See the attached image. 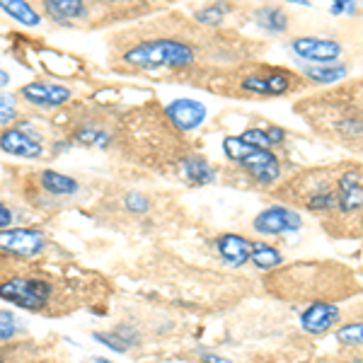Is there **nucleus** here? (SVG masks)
<instances>
[{"label": "nucleus", "mask_w": 363, "mask_h": 363, "mask_svg": "<svg viewBox=\"0 0 363 363\" xmlns=\"http://www.w3.org/2000/svg\"><path fill=\"white\" fill-rule=\"evenodd\" d=\"M44 8H46V13H49L58 22L68 20V17L78 20V17L87 15V8H85L83 3H80V0H49Z\"/></svg>", "instance_id": "18"}, {"label": "nucleus", "mask_w": 363, "mask_h": 363, "mask_svg": "<svg viewBox=\"0 0 363 363\" xmlns=\"http://www.w3.org/2000/svg\"><path fill=\"white\" fill-rule=\"evenodd\" d=\"M17 116V99L15 95H0V124H10Z\"/></svg>", "instance_id": "23"}, {"label": "nucleus", "mask_w": 363, "mask_h": 363, "mask_svg": "<svg viewBox=\"0 0 363 363\" xmlns=\"http://www.w3.org/2000/svg\"><path fill=\"white\" fill-rule=\"evenodd\" d=\"M303 220L296 211L286 208V206H272L267 211H262L255 218V228L259 235H281V233H296L301 230Z\"/></svg>", "instance_id": "6"}, {"label": "nucleus", "mask_w": 363, "mask_h": 363, "mask_svg": "<svg viewBox=\"0 0 363 363\" xmlns=\"http://www.w3.org/2000/svg\"><path fill=\"white\" fill-rule=\"evenodd\" d=\"M46 247V235L37 228H5L0 230V252L17 259H32Z\"/></svg>", "instance_id": "4"}, {"label": "nucleus", "mask_w": 363, "mask_h": 363, "mask_svg": "<svg viewBox=\"0 0 363 363\" xmlns=\"http://www.w3.org/2000/svg\"><path fill=\"white\" fill-rule=\"evenodd\" d=\"M194 49L186 42H177V39H148V42L131 46L124 54V61L136 68H186L194 63Z\"/></svg>", "instance_id": "1"}, {"label": "nucleus", "mask_w": 363, "mask_h": 363, "mask_svg": "<svg viewBox=\"0 0 363 363\" xmlns=\"http://www.w3.org/2000/svg\"><path fill=\"white\" fill-rule=\"evenodd\" d=\"M339 315L342 313H339L337 306L318 301L310 308H306V313L301 315V325L310 335H325V332H330L339 322Z\"/></svg>", "instance_id": "11"}, {"label": "nucleus", "mask_w": 363, "mask_h": 363, "mask_svg": "<svg viewBox=\"0 0 363 363\" xmlns=\"http://www.w3.org/2000/svg\"><path fill=\"white\" fill-rule=\"evenodd\" d=\"M335 191H337V208L342 213H359L361 201H363V191H361V169H349L342 177L335 182Z\"/></svg>", "instance_id": "7"}, {"label": "nucleus", "mask_w": 363, "mask_h": 363, "mask_svg": "<svg viewBox=\"0 0 363 363\" xmlns=\"http://www.w3.org/2000/svg\"><path fill=\"white\" fill-rule=\"evenodd\" d=\"M267 138L272 140V143H281V140H284V128L272 126V128L267 131Z\"/></svg>", "instance_id": "30"}, {"label": "nucleus", "mask_w": 363, "mask_h": 363, "mask_svg": "<svg viewBox=\"0 0 363 363\" xmlns=\"http://www.w3.org/2000/svg\"><path fill=\"white\" fill-rule=\"evenodd\" d=\"M223 8H218V5H211V8H203L196 13V20L203 22V25H218L220 20H223Z\"/></svg>", "instance_id": "25"}, {"label": "nucleus", "mask_w": 363, "mask_h": 363, "mask_svg": "<svg viewBox=\"0 0 363 363\" xmlns=\"http://www.w3.org/2000/svg\"><path fill=\"white\" fill-rule=\"evenodd\" d=\"M0 206H3V203H0Z\"/></svg>", "instance_id": "35"}, {"label": "nucleus", "mask_w": 363, "mask_h": 363, "mask_svg": "<svg viewBox=\"0 0 363 363\" xmlns=\"http://www.w3.org/2000/svg\"><path fill=\"white\" fill-rule=\"evenodd\" d=\"M167 119L172 121L179 131H191V128L201 126L206 119V107L196 99H174L172 104H167Z\"/></svg>", "instance_id": "9"}, {"label": "nucleus", "mask_w": 363, "mask_h": 363, "mask_svg": "<svg viewBox=\"0 0 363 363\" xmlns=\"http://www.w3.org/2000/svg\"><path fill=\"white\" fill-rule=\"evenodd\" d=\"M218 252H220V259L228 262L230 267H242L245 262H250L252 255V242L245 240L242 235H220L218 238Z\"/></svg>", "instance_id": "13"}, {"label": "nucleus", "mask_w": 363, "mask_h": 363, "mask_svg": "<svg viewBox=\"0 0 363 363\" xmlns=\"http://www.w3.org/2000/svg\"><path fill=\"white\" fill-rule=\"evenodd\" d=\"M39 182H42V186L46 191H51V194H56V196H70L78 191V182L73 177H68V174L56 172V169H44V172L39 174Z\"/></svg>", "instance_id": "15"}, {"label": "nucleus", "mask_w": 363, "mask_h": 363, "mask_svg": "<svg viewBox=\"0 0 363 363\" xmlns=\"http://www.w3.org/2000/svg\"><path fill=\"white\" fill-rule=\"evenodd\" d=\"M0 150L17 157H25V160H37L44 148L39 143V136L32 131V126L20 124L13 128H5L0 133Z\"/></svg>", "instance_id": "5"}, {"label": "nucleus", "mask_w": 363, "mask_h": 363, "mask_svg": "<svg viewBox=\"0 0 363 363\" xmlns=\"http://www.w3.org/2000/svg\"><path fill=\"white\" fill-rule=\"evenodd\" d=\"M182 174L194 184H208V182L216 179V169L201 155H186L182 160Z\"/></svg>", "instance_id": "14"}, {"label": "nucleus", "mask_w": 363, "mask_h": 363, "mask_svg": "<svg viewBox=\"0 0 363 363\" xmlns=\"http://www.w3.org/2000/svg\"><path fill=\"white\" fill-rule=\"evenodd\" d=\"M92 337H95L97 342L107 344V347L112 349V351H126L128 347H131V344H128L126 339H121V335H119V337H114V335H104V332H95Z\"/></svg>", "instance_id": "27"}, {"label": "nucleus", "mask_w": 363, "mask_h": 363, "mask_svg": "<svg viewBox=\"0 0 363 363\" xmlns=\"http://www.w3.org/2000/svg\"><path fill=\"white\" fill-rule=\"evenodd\" d=\"M289 87L291 75L284 73V70L269 75H250V78L242 80V90L257 92V95H284V92H289Z\"/></svg>", "instance_id": "12"}, {"label": "nucleus", "mask_w": 363, "mask_h": 363, "mask_svg": "<svg viewBox=\"0 0 363 363\" xmlns=\"http://www.w3.org/2000/svg\"><path fill=\"white\" fill-rule=\"evenodd\" d=\"M255 17H257V25L264 27L267 32H272V34H281L289 29V15L284 13V8H277V5L259 8Z\"/></svg>", "instance_id": "16"}, {"label": "nucleus", "mask_w": 363, "mask_h": 363, "mask_svg": "<svg viewBox=\"0 0 363 363\" xmlns=\"http://www.w3.org/2000/svg\"><path fill=\"white\" fill-rule=\"evenodd\" d=\"M78 140L80 143H90V145H107L109 140H107V133H102V131H95V128H83V131H78Z\"/></svg>", "instance_id": "26"}, {"label": "nucleus", "mask_w": 363, "mask_h": 363, "mask_svg": "<svg viewBox=\"0 0 363 363\" xmlns=\"http://www.w3.org/2000/svg\"><path fill=\"white\" fill-rule=\"evenodd\" d=\"M308 78L318 80V83H335V80H342L347 75V68L337 66V68H308L306 70Z\"/></svg>", "instance_id": "21"}, {"label": "nucleus", "mask_w": 363, "mask_h": 363, "mask_svg": "<svg viewBox=\"0 0 363 363\" xmlns=\"http://www.w3.org/2000/svg\"><path fill=\"white\" fill-rule=\"evenodd\" d=\"M250 259L255 262L259 269H274V267L281 264V252L277 247H272V245H267V242H257V245H252Z\"/></svg>", "instance_id": "19"}, {"label": "nucleus", "mask_w": 363, "mask_h": 363, "mask_svg": "<svg viewBox=\"0 0 363 363\" xmlns=\"http://www.w3.org/2000/svg\"><path fill=\"white\" fill-rule=\"evenodd\" d=\"M10 223H13V211L5 208V203H3V206H0V230L10 228Z\"/></svg>", "instance_id": "29"}, {"label": "nucleus", "mask_w": 363, "mask_h": 363, "mask_svg": "<svg viewBox=\"0 0 363 363\" xmlns=\"http://www.w3.org/2000/svg\"><path fill=\"white\" fill-rule=\"evenodd\" d=\"M291 49H294L298 56L308 58V61H318V63H332L342 54V44L339 42H332V39H315V37L294 39Z\"/></svg>", "instance_id": "8"}, {"label": "nucleus", "mask_w": 363, "mask_h": 363, "mask_svg": "<svg viewBox=\"0 0 363 363\" xmlns=\"http://www.w3.org/2000/svg\"><path fill=\"white\" fill-rule=\"evenodd\" d=\"M0 363H8V361H3V359H0Z\"/></svg>", "instance_id": "34"}, {"label": "nucleus", "mask_w": 363, "mask_h": 363, "mask_svg": "<svg viewBox=\"0 0 363 363\" xmlns=\"http://www.w3.org/2000/svg\"><path fill=\"white\" fill-rule=\"evenodd\" d=\"M0 10H3L5 15L15 17L17 22H22V25H27V27H37L39 22H42L37 10L29 3H25V0H0Z\"/></svg>", "instance_id": "17"}, {"label": "nucleus", "mask_w": 363, "mask_h": 363, "mask_svg": "<svg viewBox=\"0 0 363 363\" xmlns=\"http://www.w3.org/2000/svg\"><path fill=\"white\" fill-rule=\"evenodd\" d=\"M17 335V322L13 313H5L0 310V342H8Z\"/></svg>", "instance_id": "24"}, {"label": "nucleus", "mask_w": 363, "mask_h": 363, "mask_svg": "<svg viewBox=\"0 0 363 363\" xmlns=\"http://www.w3.org/2000/svg\"><path fill=\"white\" fill-rule=\"evenodd\" d=\"M238 138L242 140V143L255 145V148H262V150H269V145H272V140L267 138V131H262V128H247V131L240 133Z\"/></svg>", "instance_id": "22"}, {"label": "nucleus", "mask_w": 363, "mask_h": 363, "mask_svg": "<svg viewBox=\"0 0 363 363\" xmlns=\"http://www.w3.org/2000/svg\"><path fill=\"white\" fill-rule=\"evenodd\" d=\"M0 298L22 310H29V313H39V310L49 308L51 298H54V286L44 277L20 274V277H10L0 284Z\"/></svg>", "instance_id": "2"}, {"label": "nucleus", "mask_w": 363, "mask_h": 363, "mask_svg": "<svg viewBox=\"0 0 363 363\" xmlns=\"http://www.w3.org/2000/svg\"><path fill=\"white\" fill-rule=\"evenodd\" d=\"M126 208L131 211V213H145V211H148V199H145L143 194H136V191H133V194H128L126 196Z\"/></svg>", "instance_id": "28"}, {"label": "nucleus", "mask_w": 363, "mask_h": 363, "mask_svg": "<svg viewBox=\"0 0 363 363\" xmlns=\"http://www.w3.org/2000/svg\"><path fill=\"white\" fill-rule=\"evenodd\" d=\"M223 150L233 162H238V165L247 169L259 184H272V182H277L281 177V162L277 153H272V150L247 145L238 136H228L223 140Z\"/></svg>", "instance_id": "3"}, {"label": "nucleus", "mask_w": 363, "mask_h": 363, "mask_svg": "<svg viewBox=\"0 0 363 363\" xmlns=\"http://www.w3.org/2000/svg\"><path fill=\"white\" fill-rule=\"evenodd\" d=\"M8 83H10V75L5 73V70H0V87H5Z\"/></svg>", "instance_id": "32"}, {"label": "nucleus", "mask_w": 363, "mask_h": 363, "mask_svg": "<svg viewBox=\"0 0 363 363\" xmlns=\"http://www.w3.org/2000/svg\"><path fill=\"white\" fill-rule=\"evenodd\" d=\"M347 363H361V361H359V359H356V361H347Z\"/></svg>", "instance_id": "33"}, {"label": "nucleus", "mask_w": 363, "mask_h": 363, "mask_svg": "<svg viewBox=\"0 0 363 363\" xmlns=\"http://www.w3.org/2000/svg\"><path fill=\"white\" fill-rule=\"evenodd\" d=\"M22 97H25L29 104H34V107L54 109L68 102L70 90L63 85H54V83H29L22 87Z\"/></svg>", "instance_id": "10"}, {"label": "nucleus", "mask_w": 363, "mask_h": 363, "mask_svg": "<svg viewBox=\"0 0 363 363\" xmlns=\"http://www.w3.org/2000/svg\"><path fill=\"white\" fill-rule=\"evenodd\" d=\"M361 330H363L361 322H349V325L339 327L337 330L339 344H344V347H361V339H363Z\"/></svg>", "instance_id": "20"}, {"label": "nucleus", "mask_w": 363, "mask_h": 363, "mask_svg": "<svg viewBox=\"0 0 363 363\" xmlns=\"http://www.w3.org/2000/svg\"><path fill=\"white\" fill-rule=\"evenodd\" d=\"M201 361L203 363H230L228 359H223V356H216V354H203Z\"/></svg>", "instance_id": "31"}]
</instances>
